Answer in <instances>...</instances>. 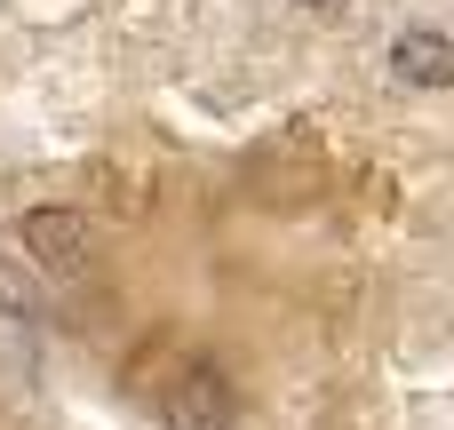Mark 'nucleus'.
<instances>
[{
    "instance_id": "2",
    "label": "nucleus",
    "mask_w": 454,
    "mask_h": 430,
    "mask_svg": "<svg viewBox=\"0 0 454 430\" xmlns=\"http://www.w3.org/2000/svg\"><path fill=\"white\" fill-rule=\"evenodd\" d=\"M391 72L407 80V88H454V40L447 32H399L391 40Z\"/></svg>"
},
{
    "instance_id": "3",
    "label": "nucleus",
    "mask_w": 454,
    "mask_h": 430,
    "mask_svg": "<svg viewBox=\"0 0 454 430\" xmlns=\"http://www.w3.org/2000/svg\"><path fill=\"white\" fill-rule=\"evenodd\" d=\"M176 415L192 430H215V423H231V383L215 375V367H192L184 383H176Z\"/></svg>"
},
{
    "instance_id": "4",
    "label": "nucleus",
    "mask_w": 454,
    "mask_h": 430,
    "mask_svg": "<svg viewBox=\"0 0 454 430\" xmlns=\"http://www.w3.org/2000/svg\"><path fill=\"white\" fill-rule=\"evenodd\" d=\"M303 8H343V0H303Z\"/></svg>"
},
{
    "instance_id": "1",
    "label": "nucleus",
    "mask_w": 454,
    "mask_h": 430,
    "mask_svg": "<svg viewBox=\"0 0 454 430\" xmlns=\"http://www.w3.org/2000/svg\"><path fill=\"white\" fill-rule=\"evenodd\" d=\"M24 247H32L48 271H80V263H88V223L64 215V207H32V215H24Z\"/></svg>"
}]
</instances>
